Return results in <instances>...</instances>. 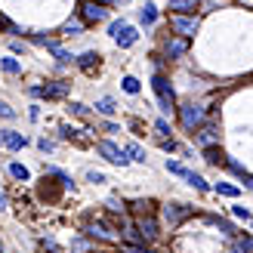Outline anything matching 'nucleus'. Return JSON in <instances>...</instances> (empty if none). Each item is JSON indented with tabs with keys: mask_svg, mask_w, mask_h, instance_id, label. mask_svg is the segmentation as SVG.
I'll return each mask as SVG.
<instances>
[{
	"mask_svg": "<svg viewBox=\"0 0 253 253\" xmlns=\"http://www.w3.org/2000/svg\"><path fill=\"white\" fill-rule=\"evenodd\" d=\"M167 173H173V176H182V179H185V167H182V164L179 161H167Z\"/></svg>",
	"mask_w": 253,
	"mask_h": 253,
	"instance_id": "nucleus-29",
	"label": "nucleus"
},
{
	"mask_svg": "<svg viewBox=\"0 0 253 253\" xmlns=\"http://www.w3.org/2000/svg\"><path fill=\"white\" fill-rule=\"evenodd\" d=\"M155 130L161 133V139H167V136H170V124L164 121V118H158V121H155Z\"/></svg>",
	"mask_w": 253,
	"mask_h": 253,
	"instance_id": "nucleus-31",
	"label": "nucleus"
},
{
	"mask_svg": "<svg viewBox=\"0 0 253 253\" xmlns=\"http://www.w3.org/2000/svg\"><path fill=\"white\" fill-rule=\"evenodd\" d=\"M9 25H12V22L3 16V12H0V28H3V31H9Z\"/></svg>",
	"mask_w": 253,
	"mask_h": 253,
	"instance_id": "nucleus-40",
	"label": "nucleus"
},
{
	"mask_svg": "<svg viewBox=\"0 0 253 253\" xmlns=\"http://www.w3.org/2000/svg\"><path fill=\"white\" fill-rule=\"evenodd\" d=\"M204 161L213 164V167H219V164H225V155H222V151H216V148H204Z\"/></svg>",
	"mask_w": 253,
	"mask_h": 253,
	"instance_id": "nucleus-23",
	"label": "nucleus"
},
{
	"mask_svg": "<svg viewBox=\"0 0 253 253\" xmlns=\"http://www.w3.org/2000/svg\"><path fill=\"white\" fill-rule=\"evenodd\" d=\"M225 167H229L235 176H241V179H244V176H247V170H244V164H238V161H232V158H225Z\"/></svg>",
	"mask_w": 253,
	"mask_h": 253,
	"instance_id": "nucleus-28",
	"label": "nucleus"
},
{
	"mask_svg": "<svg viewBox=\"0 0 253 253\" xmlns=\"http://www.w3.org/2000/svg\"><path fill=\"white\" fill-rule=\"evenodd\" d=\"M161 148H164V151H176V148H179V145H176L173 139H161Z\"/></svg>",
	"mask_w": 253,
	"mask_h": 253,
	"instance_id": "nucleus-35",
	"label": "nucleus"
},
{
	"mask_svg": "<svg viewBox=\"0 0 253 253\" xmlns=\"http://www.w3.org/2000/svg\"><path fill=\"white\" fill-rule=\"evenodd\" d=\"M71 90V84L68 81H53V84H46V86H31V96H43V99H65Z\"/></svg>",
	"mask_w": 253,
	"mask_h": 253,
	"instance_id": "nucleus-6",
	"label": "nucleus"
},
{
	"mask_svg": "<svg viewBox=\"0 0 253 253\" xmlns=\"http://www.w3.org/2000/svg\"><path fill=\"white\" fill-rule=\"evenodd\" d=\"M192 136H195V142H198L201 148H216V145H219V130H216V124H201Z\"/></svg>",
	"mask_w": 253,
	"mask_h": 253,
	"instance_id": "nucleus-7",
	"label": "nucleus"
},
{
	"mask_svg": "<svg viewBox=\"0 0 253 253\" xmlns=\"http://www.w3.org/2000/svg\"><path fill=\"white\" fill-rule=\"evenodd\" d=\"M198 6V0H170V9L176 12V16H185L188 9H195Z\"/></svg>",
	"mask_w": 253,
	"mask_h": 253,
	"instance_id": "nucleus-18",
	"label": "nucleus"
},
{
	"mask_svg": "<svg viewBox=\"0 0 253 253\" xmlns=\"http://www.w3.org/2000/svg\"><path fill=\"white\" fill-rule=\"evenodd\" d=\"M96 151H99V155H102L108 164H115V167H126V164H130L126 151H124V148H118L115 142H108V139H105V142H99V145H96Z\"/></svg>",
	"mask_w": 253,
	"mask_h": 253,
	"instance_id": "nucleus-4",
	"label": "nucleus"
},
{
	"mask_svg": "<svg viewBox=\"0 0 253 253\" xmlns=\"http://www.w3.org/2000/svg\"><path fill=\"white\" fill-rule=\"evenodd\" d=\"M99 59H102V56H99V53H84V56L78 59V65H81V71H86V74H93V71L99 68Z\"/></svg>",
	"mask_w": 253,
	"mask_h": 253,
	"instance_id": "nucleus-15",
	"label": "nucleus"
},
{
	"mask_svg": "<svg viewBox=\"0 0 253 253\" xmlns=\"http://www.w3.org/2000/svg\"><path fill=\"white\" fill-rule=\"evenodd\" d=\"M155 19H158V6L155 3H145L142 9H139V22L142 25H155Z\"/></svg>",
	"mask_w": 253,
	"mask_h": 253,
	"instance_id": "nucleus-17",
	"label": "nucleus"
},
{
	"mask_svg": "<svg viewBox=\"0 0 253 253\" xmlns=\"http://www.w3.org/2000/svg\"><path fill=\"white\" fill-rule=\"evenodd\" d=\"M185 182L192 185V188H198V192H207V188H210V185H207V179H204V176H198V173H192V170L185 173Z\"/></svg>",
	"mask_w": 253,
	"mask_h": 253,
	"instance_id": "nucleus-21",
	"label": "nucleus"
},
{
	"mask_svg": "<svg viewBox=\"0 0 253 253\" xmlns=\"http://www.w3.org/2000/svg\"><path fill=\"white\" fill-rule=\"evenodd\" d=\"M0 210H6V195H0Z\"/></svg>",
	"mask_w": 253,
	"mask_h": 253,
	"instance_id": "nucleus-43",
	"label": "nucleus"
},
{
	"mask_svg": "<svg viewBox=\"0 0 253 253\" xmlns=\"http://www.w3.org/2000/svg\"><path fill=\"white\" fill-rule=\"evenodd\" d=\"M41 247H43V250H49V253H59L56 241H46V238H43V241H41Z\"/></svg>",
	"mask_w": 253,
	"mask_h": 253,
	"instance_id": "nucleus-37",
	"label": "nucleus"
},
{
	"mask_svg": "<svg viewBox=\"0 0 253 253\" xmlns=\"http://www.w3.org/2000/svg\"><path fill=\"white\" fill-rule=\"evenodd\" d=\"M0 65H3V71H6V74H22V65H19V62L12 59V56H9V59H3Z\"/></svg>",
	"mask_w": 253,
	"mask_h": 253,
	"instance_id": "nucleus-27",
	"label": "nucleus"
},
{
	"mask_svg": "<svg viewBox=\"0 0 253 253\" xmlns=\"http://www.w3.org/2000/svg\"><path fill=\"white\" fill-rule=\"evenodd\" d=\"M185 49H188V41H185V37H173V41H167V56H170V59L185 56Z\"/></svg>",
	"mask_w": 253,
	"mask_h": 253,
	"instance_id": "nucleus-14",
	"label": "nucleus"
},
{
	"mask_svg": "<svg viewBox=\"0 0 253 253\" xmlns=\"http://www.w3.org/2000/svg\"><path fill=\"white\" fill-rule=\"evenodd\" d=\"M96 111H99V115H105V118H111V115L118 111V105H115V99H111V96H102V99L96 102Z\"/></svg>",
	"mask_w": 253,
	"mask_h": 253,
	"instance_id": "nucleus-16",
	"label": "nucleus"
},
{
	"mask_svg": "<svg viewBox=\"0 0 253 253\" xmlns=\"http://www.w3.org/2000/svg\"><path fill=\"white\" fill-rule=\"evenodd\" d=\"M108 210H115V213H121V210H124V204H121L118 198H108Z\"/></svg>",
	"mask_w": 253,
	"mask_h": 253,
	"instance_id": "nucleus-36",
	"label": "nucleus"
},
{
	"mask_svg": "<svg viewBox=\"0 0 253 253\" xmlns=\"http://www.w3.org/2000/svg\"><path fill=\"white\" fill-rule=\"evenodd\" d=\"M86 182H96V185H99V182H105V176L96 173V170H90V173H86Z\"/></svg>",
	"mask_w": 253,
	"mask_h": 253,
	"instance_id": "nucleus-34",
	"label": "nucleus"
},
{
	"mask_svg": "<svg viewBox=\"0 0 253 253\" xmlns=\"http://www.w3.org/2000/svg\"><path fill=\"white\" fill-rule=\"evenodd\" d=\"M81 16H84V22H105L108 19V9L102 6V3H96V0H84L81 3Z\"/></svg>",
	"mask_w": 253,
	"mask_h": 253,
	"instance_id": "nucleus-11",
	"label": "nucleus"
},
{
	"mask_svg": "<svg viewBox=\"0 0 253 253\" xmlns=\"http://www.w3.org/2000/svg\"><path fill=\"white\" fill-rule=\"evenodd\" d=\"M151 86H155V96H158V102H161V111H164V115L176 111V96H173V86H170V81L164 78L161 71L155 74V78H151Z\"/></svg>",
	"mask_w": 253,
	"mask_h": 253,
	"instance_id": "nucleus-1",
	"label": "nucleus"
},
{
	"mask_svg": "<svg viewBox=\"0 0 253 253\" xmlns=\"http://www.w3.org/2000/svg\"><path fill=\"white\" fill-rule=\"evenodd\" d=\"M9 176H12V179H19V182H28L31 179L28 167H22V164H9Z\"/></svg>",
	"mask_w": 253,
	"mask_h": 253,
	"instance_id": "nucleus-22",
	"label": "nucleus"
},
{
	"mask_svg": "<svg viewBox=\"0 0 253 253\" xmlns=\"http://www.w3.org/2000/svg\"><path fill=\"white\" fill-rule=\"evenodd\" d=\"M0 118H6V121H12V118H16V111H12V108L3 102V99H0Z\"/></svg>",
	"mask_w": 253,
	"mask_h": 253,
	"instance_id": "nucleus-32",
	"label": "nucleus"
},
{
	"mask_svg": "<svg viewBox=\"0 0 253 253\" xmlns=\"http://www.w3.org/2000/svg\"><path fill=\"white\" fill-rule=\"evenodd\" d=\"M232 213H235L238 219H250V210H247V207H241V204H235V207H232Z\"/></svg>",
	"mask_w": 253,
	"mask_h": 253,
	"instance_id": "nucleus-33",
	"label": "nucleus"
},
{
	"mask_svg": "<svg viewBox=\"0 0 253 253\" xmlns=\"http://www.w3.org/2000/svg\"><path fill=\"white\" fill-rule=\"evenodd\" d=\"M0 142H3L9 151H22L25 145H28V139H25L22 133H16V130H3V136H0Z\"/></svg>",
	"mask_w": 253,
	"mask_h": 253,
	"instance_id": "nucleus-12",
	"label": "nucleus"
},
{
	"mask_svg": "<svg viewBox=\"0 0 253 253\" xmlns=\"http://www.w3.org/2000/svg\"><path fill=\"white\" fill-rule=\"evenodd\" d=\"M244 185H247V188H250V192H253V176H250V173L244 176Z\"/></svg>",
	"mask_w": 253,
	"mask_h": 253,
	"instance_id": "nucleus-42",
	"label": "nucleus"
},
{
	"mask_svg": "<svg viewBox=\"0 0 253 253\" xmlns=\"http://www.w3.org/2000/svg\"><path fill=\"white\" fill-rule=\"evenodd\" d=\"M37 148H41V151H53V142H46V139H41V142H37Z\"/></svg>",
	"mask_w": 253,
	"mask_h": 253,
	"instance_id": "nucleus-39",
	"label": "nucleus"
},
{
	"mask_svg": "<svg viewBox=\"0 0 253 253\" xmlns=\"http://www.w3.org/2000/svg\"><path fill=\"white\" fill-rule=\"evenodd\" d=\"M192 213L195 210L188 207V204H164V222H167L170 229H179V225L192 216Z\"/></svg>",
	"mask_w": 253,
	"mask_h": 253,
	"instance_id": "nucleus-3",
	"label": "nucleus"
},
{
	"mask_svg": "<svg viewBox=\"0 0 253 253\" xmlns=\"http://www.w3.org/2000/svg\"><path fill=\"white\" fill-rule=\"evenodd\" d=\"M229 253H253V238L250 235H238L229 244Z\"/></svg>",
	"mask_w": 253,
	"mask_h": 253,
	"instance_id": "nucleus-13",
	"label": "nucleus"
},
{
	"mask_svg": "<svg viewBox=\"0 0 253 253\" xmlns=\"http://www.w3.org/2000/svg\"><path fill=\"white\" fill-rule=\"evenodd\" d=\"M124 151H126V158H130V161H136V164H145V148H142V145L130 142V145L124 148Z\"/></svg>",
	"mask_w": 253,
	"mask_h": 253,
	"instance_id": "nucleus-20",
	"label": "nucleus"
},
{
	"mask_svg": "<svg viewBox=\"0 0 253 253\" xmlns=\"http://www.w3.org/2000/svg\"><path fill=\"white\" fill-rule=\"evenodd\" d=\"M81 31H84V22L81 19H68L65 25H62V34H68V37L71 34H81Z\"/></svg>",
	"mask_w": 253,
	"mask_h": 253,
	"instance_id": "nucleus-25",
	"label": "nucleus"
},
{
	"mask_svg": "<svg viewBox=\"0 0 253 253\" xmlns=\"http://www.w3.org/2000/svg\"><path fill=\"white\" fill-rule=\"evenodd\" d=\"M111 37H115V43L118 46H133L136 41H139V34H136V28H130V25H126L124 19L121 22H111Z\"/></svg>",
	"mask_w": 253,
	"mask_h": 253,
	"instance_id": "nucleus-5",
	"label": "nucleus"
},
{
	"mask_svg": "<svg viewBox=\"0 0 253 253\" xmlns=\"http://www.w3.org/2000/svg\"><path fill=\"white\" fill-rule=\"evenodd\" d=\"M121 86H124V93H130V96H136L139 90H142V86H139V81H136V78H130V74H126V78L121 81Z\"/></svg>",
	"mask_w": 253,
	"mask_h": 253,
	"instance_id": "nucleus-26",
	"label": "nucleus"
},
{
	"mask_svg": "<svg viewBox=\"0 0 253 253\" xmlns=\"http://www.w3.org/2000/svg\"><path fill=\"white\" fill-rule=\"evenodd\" d=\"M0 145H3V142H0Z\"/></svg>",
	"mask_w": 253,
	"mask_h": 253,
	"instance_id": "nucleus-45",
	"label": "nucleus"
},
{
	"mask_svg": "<svg viewBox=\"0 0 253 253\" xmlns=\"http://www.w3.org/2000/svg\"><path fill=\"white\" fill-rule=\"evenodd\" d=\"M133 229L145 238V241H158L161 238V229H158V219H155V213H145V216H136V225Z\"/></svg>",
	"mask_w": 253,
	"mask_h": 253,
	"instance_id": "nucleus-8",
	"label": "nucleus"
},
{
	"mask_svg": "<svg viewBox=\"0 0 253 253\" xmlns=\"http://www.w3.org/2000/svg\"><path fill=\"white\" fill-rule=\"evenodd\" d=\"M84 235H86V238H99V241H108V244H118V241H121V238H118L115 232H108L99 219H96V222H93V219L84 222Z\"/></svg>",
	"mask_w": 253,
	"mask_h": 253,
	"instance_id": "nucleus-10",
	"label": "nucleus"
},
{
	"mask_svg": "<svg viewBox=\"0 0 253 253\" xmlns=\"http://www.w3.org/2000/svg\"><path fill=\"white\" fill-rule=\"evenodd\" d=\"M213 192L222 195V198H238V195H241V188H238V185H229V182H216V185H213Z\"/></svg>",
	"mask_w": 253,
	"mask_h": 253,
	"instance_id": "nucleus-19",
	"label": "nucleus"
},
{
	"mask_svg": "<svg viewBox=\"0 0 253 253\" xmlns=\"http://www.w3.org/2000/svg\"><path fill=\"white\" fill-rule=\"evenodd\" d=\"M86 253H108V250H86Z\"/></svg>",
	"mask_w": 253,
	"mask_h": 253,
	"instance_id": "nucleus-44",
	"label": "nucleus"
},
{
	"mask_svg": "<svg viewBox=\"0 0 253 253\" xmlns=\"http://www.w3.org/2000/svg\"><path fill=\"white\" fill-rule=\"evenodd\" d=\"M133 213H136V216H145V213H155V201H142V198H139L136 204H133Z\"/></svg>",
	"mask_w": 253,
	"mask_h": 253,
	"instance_id": "nucleus-24",
	"label": "nucleus"
},
{
	"mask_svg": "<svg viewBox=\"0 0 253 253\" xmlns=\"http://www.w3.org/2000/svg\"><path fill=\"white\" fill-rule=\"evenodd\" d=\"M49 53H53V56H56V59L62 62V65H68V62L74 59V56H71V53H65V49H62V46H56V49H49Z\"/></svg>",
	"mask_w": 253,
	"mask_h": 253,
	"instance_id": "nucleus-30",
	"label": "nucleus"
},
{
	"mask_svg": "<svg viewBox=\"0 0 253 253\" xmlns=\"http://www.w3.org/2000/svg\"><path fill=\"white\" fill-rule=\"evenodd\" d=\"M176 111H179L182 130H188V133H195L198 126L204 124V105H198V102H185V105H179Z\"/></svg>",
	"mask_w": 253,
	"mask_h": 253,
	"instance_id": "nucleus-2",
	"label": "nucleus"
},
{
	"mask_svg": "<svg viewBox=\"0 0 253 253\" xmlns=\"http://www.w3.org/2000/svg\"><path fill=\"white\" fill-rule=\"evenodd\" d=\"M71 111H74V115H81V118H84V115H86V105H81V102H74V105H71Z\"/></svg>",
	"mask_w": 253,
	"mask_h": 253,
	"instance_id": "nucleus-38",
	"label": "nucleus"
},
{
	"mask_svg": "<svg viewBox=\"0 0 253 253\" xmlns=\"http://www.w3.org/2000/svg\"><path fill=\"white\" fill-rule=\"evenodd\" d=\"M170 28L179 34V37H185V41H188V37H195V31H198V19L195 16H176V12H173Z\"/></svg>",
	"mask_w": 253,
	"mask_h": 253,
	"instance_id": "nucleus-9",
	"label": "nucleus"
},
{
	"mask_svg": "<svg viewBox=\"0 0 253 253\" xmlns=\"http://www.w3.org/2000/svg\"><path fill=\"white\" fill-rule=\"evenodd\" d=\"M12 53H25V43L22 41H12Z\"/></svg>",
	"mask_w": 253,
	"mask_h": 253,
	"instance_id": "nucleus-41",
	"label": "nucleus"
}]
</instances>
